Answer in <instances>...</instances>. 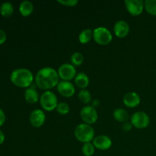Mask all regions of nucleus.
Wrapping results in <instances>:
<instances>
[{
  "mask_svg": "<svg viewBox=\"0 0 156 156\" xmlns=\"http://www.w3.org/2000/svg\"><path fill=\"white\" fill-rule=\"evenodd\" d=\"M93 145L99 150H108L112 146L111 138L106 135H99L93 140Z\"/></svg>",
  "mask_w": 156,
  "mask_h": 156,
  "instance_id": "12",
  "label": "nucleus"
},
{
  "mask_svg": "<svg viewBox=\"0 0 156 156\" xmlns=\"http://www.w3.org/2000/svg\"><path fill=\"white\" fill-rule=\"evenodd\" d=\"M58 75L62 81H71L76 76V69L73 64L63 63L58 69Z\"/></svg>",
  "mask_w": 156,
  "mask_h": 156,
  "instance_id": "8",
  "label": "nucleus"
},
{
  "mask_svg": "<svg viewBox=\"0 0 156 156\" xmlns=\"http://www.w3.org/2000/svg\"><path fill=\"white\" fill-rule=\"evenodd\" d=\"M40 104L44 110L47 111H53L58 105V100L54 92L46 91L40 97Z\"/></svg>",
  "mask_w": 156,
  "mask_h": 156,
  "instance_id": "4",
  "label": "nucleus"
},
{
  "mask_svg": "<svg viewBox=\"0 0 156 156\" xmlns=\"http://www.w3.org/2000/svg\"><path fill=\"white\" fill-rule=\"evenodd\" d=\"M99 105H100V101H99V100H98V99H94V100H93L92 102H91V106H92L93 108H95L96 107H98Z\"/></svg>",
  "mask_w": 156,
  "mask_h": 156,
  "instance_id": "30",
  "label": "nucleus"
},
{
  "mask_svg": "<svg viewBox=\"0 0 156 156\" xmlns=\"http://www.w3.org/2000/svg\"><path fill=\"white\" fill-rule=\"evenodd\" d=\"M79 99L83 104H88L91 101V94L87 89H81L79 92Z\"/></svg>",
  "mask_w": 156,
  "mask_h": 156,
  "instance_id": "23",
  "label": "nucleus"
},
{
  "mask_svg": "<svg viewBox=\"0 0 156 156\" xmlns=\"http://www.w3.org/2000/svg\"><path fill=\"white\" fill-rule=\"evenodd\" d=\"M93 38L97 44L100 45H108L112 41L111 32L105 27H99L93 30Z\"/></svg>",
  "mask_w": 156,
  "mask_h": 156,
  "instance_id": "5",
  "label": "nucleus"
},
{
  "mask_svg": "<svg viewBox=\"0 0 156 156\" xmlns=\"http://www.w3.org/2000/svg\"><path fill=\"white\" fill-rule=\"evenodd\" d=\"M95 147L91 143H84L82 148V152L85 156H92L94 155Z\"/></svg>",
  "mask_w": 156,
  "mask_h": 156,
  "instance_id": "24",
  "label": "nucleus"
},
{
  "mask_svg": "<svg viewBox=\"0 0 156 156\" xmlns=\"http://www.w3.org/2000/svg\"><path fill=\"white\" fill-rule=\"evenodd\" d=\"M6 38H7V37H6L5 32L0 29V44H4L6 41Z\"/></svg>",
  "mask_w": 156,
  "mask_h": 156,
  "instance_id": "28",
  "label": "nucleus"
},
{
  "mask_svg": "<svg viewBox=\"0 0 156 156\" xmlns=\"http://www.w3.org/2000/svg\"><path fill=\"white\" fill-rule=\"evenodd\" d=\"M80 117L83 122L86 124H94L98 118L97 110L91 105L83 107L80 111Z\"/></svg>",
  "mask_w": 156,
  "mask_h": 156,
  "instance_id": "7",
  "label": "nucleus"
},
{
  "mask_svg": "<svg viewBox=\"0 0 156 156\" xmlns=\"http://www.w3.org/2000/svg\"><path fill=\"white\" fill-rule=\"evenodd\" d=\"M126 10L133 16H138L144 10V1L143 0H125Z\"/></svg>",
  "mask_w": 156,
  "mask_h": 156,
  "instance_id": "9",
  "label": "nucleus"
},
{
  "mask_svg": "<svg viewBox=\"0 0 156 156\" xmlns=\"http://www.w3.org/2000/svg\"><path fill=\"white\" fill-rule=\"evenodd\" d=\"M5 141V135L2 131L0 129V145L2 144Z\"/></svg>",
  "mask_w": 156,
  "mask_h": 156,
  "instance_id": "31",
  "label": "nucleus"
},
{
  "mask_svg": "<svg viewBox=\"0 0 156 156\" xmlns=\"http://www.w3.org/2000/svg\"><path fill=\"white\" fill-rule=\"evenodd\" d=\"M130 122L134 127L143 129L149 126L150 118L146 113L143 111H137L131 116Z\"/></svg>",
  "mask_w": 156,
  "mask_h": 156,
  "instance_id": "6",
  "label": "nucleus"
},
{
  "mask_svg": "<svg viewBox=\"0 0 156 156\" xmlns=\"http://www.w3.org/2000/svg\"><path fill=\"white\" fill-rule=\"evenodd\" d=\"M11 82L20 88H29L34 81L31 71L26 68H19L13 70L10 76Z\"/></svg>",
  "mask_w": 156,
  "mask_h": 156,
  "instance_id": "2",
  "label": "nucleus"
},
{
  "mask_svg": "<svg viewBox=\"0 0 156 156\" xmlns=\"http://www.w3.org/2000/svg\"><path fill=\"white\" fill-rule=\"evenodd\" d=\"M57 2L59 4L68 7H74L79 3L78 0H58Z\"/></svg>",
  "mask_w": 156,
  "mask_h": 156,
  "instance_id": "26",
  "label": "nucleus"
},
{
  "mask_svg": "<svg viewBox=\"0 0 156 156\" xmlns=\"http://www.w3.org/2000/svg\"><path fill=\"white\" fill-rule=\"evenodd\" d=\"M30 123L34 127L39 128L44 125L46 120V116L44 111L41 109H35L29 116Z\"/></svg>",
  "mask_w": 156,
  "mask_h": 156,
  "instance_id": "10",
  "label": "nucleus"
},
{
  "mask_svg": "<svg viewBox=\"0 0 156 156\" xmlns=\"http://www.w3.org/2000/svg\"><path fill=\"white\" fill-rule=\"evenodd\" d=\"M56 88L58 92L66 98L72 97L76 92V88L73 84L68 81H60Z\"/></svg>",
  "mask_w": 156,
  "mask_h": 156,
  "instance_id": "11",
  "label": "nucleus"
},
{
  "mask_svg": "<svg viewBox=\"0 0 156 156\" xmlns=\"http://www.w3.org/2000/svg\"><path fill=\"white\" fill-rule=\"evenodd\" d=\"M113 116L114 118L117 121L122 122V123H125L127 122V120L129 118V114L126 110L123 109V108H117L113 113Z\"/></svg>",
  "mask_w": 156,
  "mask_h": 156,
  "instance_id": "18",
  "label": "nucleus"
},
{
  "mask_svg": "<svg viewBox=\"0 0 156 156\" xmlns=\"http://www.w3.org/2000/svg\"><path fill=\"white\" fill-rule=\"evenodd\" d=\"M132 127H133V124L131 123V122L129 123V122H125V123H123V126H122V129H123L124 131H129L132 129Z\"/></svg>",
  "mask_w": 156,
  "mask_h": 156,
  "instance_id": "27",
  "label": "nucleus"
},
{
  "mask_svg": "<svg viewBox=\"0 0 156 156\" xmlns=\"http://www.w3.org/2000/svg\"><path fill=\"white\" fill-rule=\"evenodd\" d=\"M5 121V114L4 111L0 108V126L4 124Z\"/></svg>",
  "mask_w": 156,
  "mask_h": 156,
  "instance_id": "29",
  "label": "nucleus"
},
{
  "mask_svg": "<svg viewBox=\"0 0 156 156\" xmlns=\"http://www.w3.org/2000/svg\"><path fill=\"white\" fill-rule=\"evenodd\" d=\"M37 86L42 90H47L57 86L59 82V77L56 70L52 67H44L41 69L35 76Z\"/></svg>",
  "mask_w": 156,
  "mask_h": 156,
  "instance_id": "1",
  "label": "nucleus"
},
{
  "mask_svg": "<svg viewBox=\"0 0 156 156\" xmlns=\"http://www.w3.org/2000/svg\"><path fill=\"white\" fill-rule=\"evenodd\" d=\"M72 64L75 66H81L84 62V56L80 52H75L72 54L70 58Z\"/></svg>",
  "mask_w": 156,
  "mask_h": 156,
  "instance_id": "21",
  "label": "nucleus"
},
{
  "mask_svg": "<svg viewBox=\"0 0 156 156\" xmlns=\"http://www.w3.org/2000/svg\"><path fill=\"white\" fill-rule=\"evenodd\" d=\"M24 98L26 101L30 105L37 103L38 101H40L39 94L35 89L34 86H30L29 88H26L24 91Z\"/></svg>",
  "mask_w": 156,
  "mask_h": 156,
  "instance_id": "15",
  "label": "nucleus"
},
{
  "mask_svg": "<svg viewBox=\"0 0 156 156\" xmlns=\"http://www.w3.org/2000/svg\"><path fill=\"white\" fill-rule=\"evenodd\" d=\"M114 32L117 37H126L129 33V24L123 20L117 21L114 26Z\"/></svg>",
  "mask_w": 156,
  "mask_h": 156,
  "instance_id": "13",
  "label": "nucleus"
},
{
  "mask_svg": "<svg viewBox=\"0 0 156 156\" xmlns=\"http://www.w3.org/2000/svg\"><path fill=\"white\" fill-rule=\"evenodd\" d=\"M14 7L13 5L9 2H3L0 6V13L4 17H9L13 14Z\"/></svg>",
  "mask_w": 156,
  "mask_h": 156,
  "instance_id": "20",
  "label": "nucleus"
},
{
  "mask_svg": "<svg viewBox=\"0 0 156 156\" xmlns=\"http://www.w3.org/2000/svg\"><path fill=\"white\" fill-rule=\"evenodd\" d=\"M146 11L152 15H156V0H146L144 2Z\"/></svg>",
  "mask_w": 156,
  "mask_h": 156,
  "instance_id": "22",
  "label": "nucleus"
},
{
  "mask_svg": "<svg viewBox=\"0 0 156 156\" xmlns=\"http://www.w3.org/2000/svg\"><path fill=\"white\" fill-rule=\"evenodd\" d=\"M34 11V5L31 2L24 0L21 2L19 5V12L21 15L24 17L29 16L31 15Z\"/></svg>",
  "mask_w": 156,
  "mask_h": 156,
  "instance_id": "17",
  "label": "nucleus"
},
{
  "mask_svg": "<svg viewBox=\"0 0 156 156\" xmlns=\"http://www.w3.org/2000/svg\"><path fill=\"white\" fill-rule=\"evenodd\" d=\"M75 84L81 89H85L89 85V78L84 73H77L75 77Z\"/></svg>",
  "mask_w": 156,
  "mask_h": 156,
  "instance_id": "16",
  "label": "nucleus"
},
{
  "mask_svg": "<svg viewBox=\"0 0 156 156\" xmlns=\"http://www.w3.org/2000/svg\"><path fill=\"white\" fill-rule=\"evenodd\" d=\"M56 110L59 114L66 115V114H69L70 111V108L68 104H66V102H60V103H58Z\"/></svg>",
  "mask_w": 156,
  "mask_h": 156,
  "instance_id": "25",
  "label": "nucleus"
},
{
  "mask_svg": "<svg viewBox=\"0 0 156 156\" xmlns=\"http://www.w3.org/2000/svg\"><path fill=\"white\" fill-rule=\"evenodd\" d=\"M123 104L128 108H136L140 104V97L136 92L134 91H129L125 94L123 98Z\"/></svg>",
  "mask_w": 156,
  "mask_h": 156,
  "instance_id": "14",
  "label": "nucleus"
},
{
  "mask_svg": "<svg viewBox=\"0 0 156 156\" xmlns=\"http://www.w3.org/2000/svg\"><path fill=\"white\" fill-rule=\"evenodd\" d=\"M93 38V30L90 28H85L80 32L79 35V41L81 44H88Z\"/></svg>",
  "mask_w": 156,
  "mask_h": 156,
  "instance_id": "19",
  "label": "nucleus"
},
{
  "mask_svg": "<svg viewBox=\"0 0 156 156\" xmlns=\"http://www.w3.org/2000/svg\"><path fill=\"white\" fill-rule=\"evenodd\" d=\"M74 134L79 142L83 143H91L94 139V130L92 126L86 123H80L75 128Z\"/></svg>",
  "mask_w": 156,
  "mask_h": 156,
  "instance_id": "3",
  "label": "nucleus"
}]
</instances>
